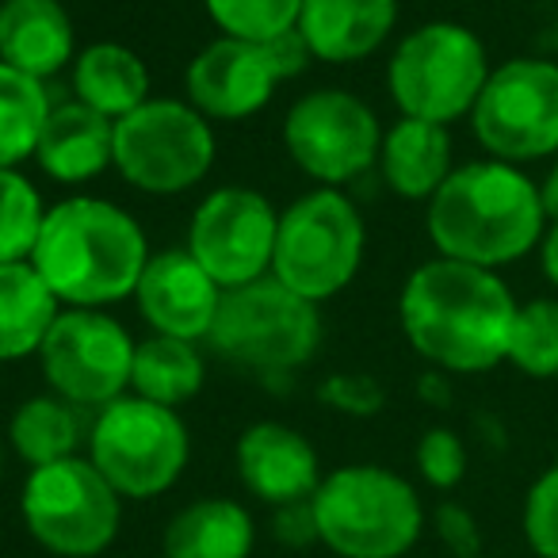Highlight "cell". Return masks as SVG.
Returning <instances> with one entry per match:
<instances>
[{
    "label": "cell",
    "instance_id": "cell-24",
    "mask_svg": "<svg viewBox=\"0 0 558 558\" xmlns=\"http://www.w3.org/2000/svg\"><path fill=\"white\" fill-rule=\"evenodd\" d=\"M253 517L230 497H203L180 509L165 527V558H248Z\"/></svg>",
    "mask_w": 558,
    "mask_h": 558
},
{
    "label": "cell",
    "instance_id": "cell-32",
    "mask_svg": "<svg viewBox=\"0 0 558 558\" xmlns=\"http://www.w3.org/2000/svg\"><path fill=\"white\" fill-rule=\"evenodd\" d=\"M417 471L433 489H456L466 478V444L451 428H428L417 440Z\"/></svg>",
    "mask_w": 558,
    "mask_h": 558
},
{
    "label": "cell",
    "instance_id": "cell-8",
    "mask_svg": "<svg viewBox=\"0 0 558 558\" xmlns=\"http://www.w3.org/2000/svg\"><path fill=\"white\" fill-rule=\"evenodd\" d=\"M187 456H192V440L180 413L138 395H123L104 405L88 428L93 466L111 482L119 497H134V501L177 486Z\"/></svg>",
    "mask_w": 558,
    "mask_h": 558
},
{
    "label": "cell",
    "instance_id": "cell-19",
    "mask_svg": "<svg viewBox=\"0 0 558 558\" xmlns=\"http://www.w3.org/2000/svg\"><path fill=\"white\" fill-rule=\"evenodd\" d=\"M77 58V32L62 0H0V62L50 81Z\"/></svg>",
    "mask_w": 558,
    "mask_h": 558
},
{
    "label": "cell",
    "instance_id": "cell-21",
    "mask_svg": "<svg viewBox=\"0 0 558 558\" xmlns=\"http://www.w3.org/2000/svg\"><path fill=\"white\" fill-rule=\"evenodd\" d=\"M379 169L398 199L428 203L456 169L448 126L402 116L390 131H383Z\"/></svg>",
    "mask_w": 558,
    "mask_h": 558
},
{
    "label": "cell",
    "instance_id": "cell-7",
    "mask_svg": "<svg viewBox=\"0 0 558 558\" xmlns=\"http://www.w3.org/2000/svg\"><path fill=\"white\" fill-rule=\"evenodd\" d=\"M489 77L482 39L456 20H433L405 35L387 62V88L405 119L451 126L471 116Z\"/></svg>",
    "mask_w": 558,
    "mask_h": 558
},
{
    "label": "cell",
    "instance_id": "cell-18",
    "mask_svg": "<svg viewBox=\"0 0 558 558\" xmlns=\"http://www.w3.org/2000/svg\"><path fill=\"white\" fill-rule=\"evenodd\" d=\"M398 24V0H303L299 27L314 62L352 65L372 58Z\"/></svg>",
    "mask_w": 558,
    "mask_h": 558
},
{
    "label": "cell",
    "instance_id": "cell-36",
    "mask_svg": "<svg viewBox=\"0 0 558 558\" xmlns=\"http://www.w3.org/2000/svg\"><path fill=\"white\" fill-rule=\"evenodd\" d=\"M539 264H543V276H547L550 288H558V222L547 226L539 241Z\"/></svg>",
    "mask_w": 558,
    "mask_h": 558
},
{
    "label": "cell",
    "instance_id": "cell-13",
    "mask_svg": "<svg viewBox=\"0 0 558 558\" xmlns=\"http://www.w3.org/2000/svg\"><path fill=\"white\" fill-rule=\"evenodd\" d=\"M134 349L131 329L108 311L62 306L39 349L43 379L77 410H104L131 390Z\"/></svg>",
    "mask_w": 558,
    "mask_h": 558
},
{
    "label": "cell",
    "instance_id": "cell-22",
    "mask_svg": "<svg viewBox=\"0 0 558 558\" xmlns=\"http://www.w3.org/2000/svg\"><path fill=\"white\" fill-rule=\"evenodd\" d=\"M73 100L119 123L149 100V65L123 43H93L73 58Z\"/></svg>",
    "mask_w": 558,
    "mask_h": 558
},
{
    "label": "cell",
    "instance_id": "cell-39",
    "mask_svg": "<svg viewBox=\"0 0 558 558\" xmlns=\"http://www.w3.org/2000/svg\"><path fill=\"white\" fill-rule=\"evenodd\" d=\"M0 474H4V448H0Z\"/></svg>",
    "mask_w": 558,
    "mask_h": 558
},
{
    "label": "cell",
    "instance_id": "cell-35",
    "mask_svg": "<svg viewBox=\"0 0 558 558\" xmlns=\"http://www.w3.org/2000/svg\"><path fill=\"white\" fill-rule=\"evenodd\" d=\"M271 532L283 547H311V543H322L318 535V517H314V497L311 501H291L279 505L271 512Z\"/></svg>",
    "mask_w": 558,
    "mask_h": 558
},
{
    "label": "cell",
    "instance_id": "cell-14",
    "mask_svg": "<svg viewBox=\"0 0 558 558\" xmlns=\"http://www.w3.org/2000/svg\"><path fill=\"white\" fill-rule=\"evenodd\" d=\"M279 210L256 187L226 184L203 195L187 222V253L222 291L271 276Z\"/></svg>",
    "mask_w": 558,
    "mask_h": 558
},
{
    "label": "cell",
    "instance_id": "cell-30",
    "mask_svg": "<svg viewBox=\"0 0 558 558\" xmlns=\"http://www.w3.org/2000/svg\"><path fill=\"white\" fill-rule=\"evenodd\" d=\"M210 24L230 39L271 43L299 27L303 0H203Z\"/></svg>",
    "mask_w": 558,
    "mask_h": 558
},
{
    "label": "cell",
    "instance_id": "cell-15",
    "mask_svg": "<svg viewBox=\"0 0 558 558\" xmlns=\"http://www.w3.org/2000/svg\"><path fill=\"white\" fill-rule=\"evenodd\" d=\"M187 104L210 123H241L260 116L283 85L268 43L218 35L187 65Z\"/></svg>",
    "mask_w": 558,
    "mask_h": 558
},
{
    "label": "cell",
    "instance_id": "cell-17",
    "mask_svg": "<svg viewBox=\"0 0 558 558\" xmlns=\"http://www.w3.org/2000/svg\"><path fill=\"white\" fill-rule=\"evenodd\" d=\"M238 474L248 494L271 509L311 501L322 486V463L314 444L283 421H256L241 433Z\"/></svg>",
    "mask_w": 558,
    "mask_h": 558
},
{
    "label": "cell",
    "instance_id": "cell-27",
    "mask_svg": "<svg viewBox=\"0 0 558 558\" xmlns=\"http://www.w3.org/2000/svg\"><path fill=\"white\" fill-rule=\"evenodd\" d=\"M50 108L54 100L47 81H35L0 62V169H20L27 157H35Z\"/></svg>",
    "mask_w": 558,
    "mask_h": 558
},
{
    "label": "cell",
    "instance_id": "cell-9",
    "mask_svg": "<svg viewBox=\"0 0 558 558\" xmlns=\"http://www.w3.org/2000/svg\"><path fill=\"white\" fill-rule=\"evenodd\" d=\"M215 131L187 100L149 96L116 123L111 169L146 195H180L207 180L215 165Z\"/></svg>",
    "mask_w": 558,
    "mask_h": 558
},
{
    "label": "cell",
    "instance_id": "cell-20",
    "mask_svg": "<svg viewBox=\"0 0 558 558\" xmlns=\"http://www.w3.org/2000/svg\"><path fill=\"white\" fill-rule=\"evenodd\" d=\"M116 123L77 100L54 104L35 146V165L58 184H85L111 169Z\"/></svg>",
    "mask_w": 558,
    "mask_h": 558
},
{
    "label": "cell",
    "instance_id": "cell-10",
    "mask_svg": "<svg viewBox=\"0 0 558 558\" xmlns=\"http://www.w3.org/2000/svg\"><path fill=\"white\" fill-rule=\"evenodd\" d=\"M27 532L62 558H96L111 547L123 524V497L93 466V459H58L35 466L20 497Z\"/></svg>",
    "mask_w": 558,
    "mask_h": 558
},
{
    "label": "cell",
    "instance_id": "cell-11",
    "mask_svg": "<svg viewBox=\"0 0 558 558\" xmlns=\"http://www.w3.org/2000/svg\"><path fill=\"white\" fill-rule=\"evenodd\" d=\"M471 131L486 157L505 165L558 154V65L547 58H512L489 70Z\"/></svg>",
    "mask_w": 558,
    "mask_h": 558
},
{
    "label": "cell",
    "instance_id": "cell-28",
    "mask_svg": "<svg viewBox=\"0 0 558 558\" xmlns=\"http://www.w3.org/2000/svg\"><path fill=\"white\" fill-rule=\"evenodd\" d=\"M505 364L532 379H555L558 375V299H532L517 306L509 333Z\"/></svg>",
    "mask_w": 558,
    "mask_h": 558
},
{
    "label": "cell",
    "instance_id": "cell-5",
    "mask_svg": "<svg viewBox=\"0 0 558 558\" xmlns=\"http://www.w3.org/2000/svg\"><path fill=\"white\" fill-rule=\"evenodd\" d=\"M314 517L322 543L341 558H402L425 527L417 489L375 463H352L322 478Z\"/></svg>",
    "mask_w": 558,
    "mask_h": 558
},
{
    "label": "cell",
    "instance_id": "cell-34",
    "mask_svg": "<svg viewBox=\"0 0 558 558\" xmlns=\"http://www.w3.org/2000/svg\"><path fill=\"white\" fill-rule=\"evenodd\" d=\"M433 524H436V535H440V543L456 558H478L482 555L478 520H474V512L463 509L459 501H440V505H436Z\"/></svg>",
    "mask_w": 558,
    "mask_h": 558
},
{
    "label": "cell",
    "instance_id": "cell-4",
    "mask_svg": "<svg viewBox=\"0 0 558 558\" xmlns=\"http://www.w3.org/2000/svg\"><path fill=\"white\" fill-rule=\"evenodd\" d=\"M322 306L264 276L222 295L207 344L218 360L264 383H288L322 349Z\"/></svg>",
    "mask_w": 558,
    "mask_h": 558
},
{
    "label": "cell",
    "instance_id": "cell-25",
    "mask_svg": "<svg viewBox=\"0 0 558 558\" xmlns=\"http://www.w3.org/2000/svg\"><path fill=\"white\" fill-rule=\"evenodd\" d=\"M207 383V364L195 341H177V337H146L134 349L131 367V390L146 402L180 410L192 402Z\"/></svg>",
    "mask_w": 558,
    "mask_h": 558
},
{
    "label": "cell",
    "instance_id": "cell-37",
    "mask_svg": "<svg viewBox=\"0 0 558 558\" xmlns=\"http://www.w3.org/2000/svg\"><path fill=\"white\" fill-rule=\"evenodd\" d=\"M417 390H421V398H425L428 405H448L451 398H448V379H444V372H428V375H421V383H417Z\"/></svg>",
    "mask_w": 558,
    "mask_h": 558
},
{
    "label": "cell",
    "instance_id": "cell-23",
    "mask_svg": "<svg viewBox=\"0 0 558 558\" xmlns=\"http://www.w3.org/2000/svg\"><path fill=\"white\" fill-rule=\"evenodd\" d=\"M58 314L62 303L32 260L0 264V364L39 356Z\"/></svg>",
    "mask_w": 558,
    "mask_h": 558
},
{
    "label": "cell",
    "instance_id": "cell-1",
    "mask_svg": "<svg viewBox=\"0 0 558 558\" xmlns=\"http://www.w3.org/2000/svg\"><path fill=\"white\" fill-rule=\"evenodd\" d=\"M512 318L517 299L497 271L448 256L417 264L398 299L410 349L444 375H482L505 364Z\"/></svg>",
    "mask_w": 558,
    "mask_h": 558
},
{
    "label": "cell",
    "instance_id": "cell-3",
    "mask_svg": "<svg viewBox=\"0 0 558 558\" xmlns=\"http://www.w3.org/2000/svg\"><path fill=\"white\" fill-rule=\"evenodd\" d=\"M425 230L436 256L497 271L539 248L547 210L539 184L520 165L486 157L451 169L440 192L428 199Z\"/></svg>",
    "mask_w": 558,
    "mask_h": 558
},
{
    "label": "cell",
    "instance_id": "cell-38",
    "mask_svg": "<svg viewBox=\"0 0 558 558\" xmlns=\"http://www.w3.org/2000/svg\"><path fill=\"white\" fill-rule=\"evenodd\" d=\"M539 199H543V210H547V222H558V165L543 177Z\"/></svg>",
    "mask_w": 558,
    "mask_h": 558
},
{
    "label": "cell",
    "instance_id": "cell-33",
    "mask_svg": "<svg viewBox=\"0 0 558 558\" xmlns=\"http://www.w3.org/2000/svg\"><path fill=\"white\" fill-rule=\"evenodd\" d=\"M318 398L322 405L344 413V417H375L387 402V390L364 372H337L318 387Z\"/></svg>",
    "mask_w": 558,
    "mask_h": 558
},
{
    "label": "cell",
    "instance_id": "cell-6",
    "mask_svg": "<svg viewBox=\"0 0 558 558\" xmlns=\"http://www.w3.org/2000/svg\"><path fill=\"white\" fill-rule=\"evenodd\" d=\"M367 226L341 187H314L279 210L271 276L311 303H329L360 276Z\"/></svg>",
    "mask_w": 558,
    "mask_h": 558
},
{
    "label": "cell",
    "instance_id": "cell-31",
    "mask_svg": "<svg viewBox=\"0 0 558 558\" xmlns=\"http://www.w3.org/2000/svg\"><path fill=\"white\" fill-rule=\"evenodd\" d=\"M520 527L532 555L558 558V459L527 486Z\"/></svg>",
    "mask_w": 558,
    "mask_h": 558
},
{
    "label": "cell",
    "instance_id": "cell-16",
    "mask_svg": "<svg viewBox=\"0 0 558 558\" xmlns=\"http://www.w3.org/2000/svg\"><path fill=\"white\" fill-rule=\"evenodd\" d=\"M226 291L199 268L187 248H161L149 256L134 288V306L154 333L203 344L215 329Z\"/></svg>",
    "mask_w": 558,
    "mask_h": 558
},
{
    "label": "cell",
    "instance_id": "cell-29",
    "mask_svg": "<svg viewBox=\"0 0 558 558\" xmlns=\"http://www.w3.org/2000/svg\"><path fill=\"white\" fill-rule=\"evenodd\" d=\"M47 203L20 169H0V264L32 260Z\"/></svg>",
    "mask_w": 558,
    "mask_h": 558
},
{
    "label": "cell",
    "instance_id": "cell-12",
    "mask_svg": "<svg viewBox=\"0 0 558 558\" xmlns=\"http://www.w3.org/2000/svg\"><path fill=\"white\" fill-rule=\"evenodd\" d=\"M383 126L349 88H311L283 119V149L318 187H344L379 165Z\"/></svg>",
    "mask_w": 558,
    "mask_h": 558
},
{
    "label": "cell",
    "instance_id": "cell-26",
    "mask_svg": "<svg viewBox=\"0 0 558 558\" xmlns=\"http://www.w3.org/2000/svg\"><path fill=\"white\" fill-rule=\"evenodd\" d=\"M9 444L27 466H47L58 459L77 456L81 413L58 395H35L16 405L9 421Z\"/></svg>",
    "mask_w": 558,
    "mask_h": 558
},
{
    "label": "cell",
    "instance_id": "cell-2",
    "mask_svg": "<svg viewBox=\"0 0 558 558\" xmlns=\"http://www.w3.org/2000/svg\"><path fill=\"white\" fill-rule=\"evenodd\" d=\"M149 256L146 230L131 210L100 195H70L47 207L32 264L62 306L108 311L134 299Z\"/></svg>",
    "mask_w": 558,
    "mask_h": 558
}]
</instances>
